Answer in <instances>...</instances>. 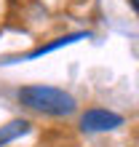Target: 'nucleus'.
I'll use <instances>...</instances> for the list:
<instances>
[{"mask_svg": "<svg viewBox=\"0 0 139 147\" xmlns=\"http://www.w3.org/2000/svg\"><path fill=\"white\" fill-rule=\"evenodd\" d=\"M16 96L24 107L43 112V115H54V118L70 115L78 107L72 94H67L64 88H54V86H24V88H19Z\"/></svg>", "mask_w": 139, "mask_h": 147, "instance_id": "f257e3e1", "label": "nucleus"}, {"mask_svg": "<svg viewBox=\"0 0 139 147\" xmlns=\"http://www.w3.org/2000/svg\"><path fill=\"white\" fill-rule=\"evenodd\" d=\"M118 126H123V118L118 115V112H110V110H86L80 115V128L83 131H115Z\"/></svg>", "mask_w": 139, "mask_h": 147, "instance_id": "f03ea898", "label": "nucleus"}, {"mask_svg": "<svg viewBox=\"0 0 139 147\" xmlns=\"http://www.w3.org/2000/svg\"><path fill=\"white\" fill-rule=\"evenodd\" d=\"M30 134V120L24 118H16V120H8L5 126H0V147H5L8 142L19 139V136Z\"/></svg>", "mask_w": 139, "mask_h": 147, "instance_id": "7ed1b4c3", "label": "nucleus"}, {"mask_svg": "<svg viewBox=\"0 0 139 147\" xmlns=\"http://www.w3.org/2000/svg\"><path fill=\"white\" fill-rule=\"evenodd\" d=\"M88 38V32H72V35H64V38H56L54 43H46V46H40V48H35L30 59H38L43 54H51V51H56V48H62V46H70V43H78V40H86Z\"/></svg>", "mask_w": 139, "mask_h": 147, "instance_id": "20e7f679", "label": "nucleus"}, {"mask_svg": "<svg viewBox=\"0 0 139 147\" xmlns=\"http://www.w3.org/2000/svg\"><path fill=\"white\" fill-rule=\"evenodd\" d=\"M128 5H131V8H134V11L139 13V0H128Z\"/></svg>", "mask_w": 139, "mask_h": 147, "instance_id": "39448f33", "label": "nucleus"}]
</instances>
